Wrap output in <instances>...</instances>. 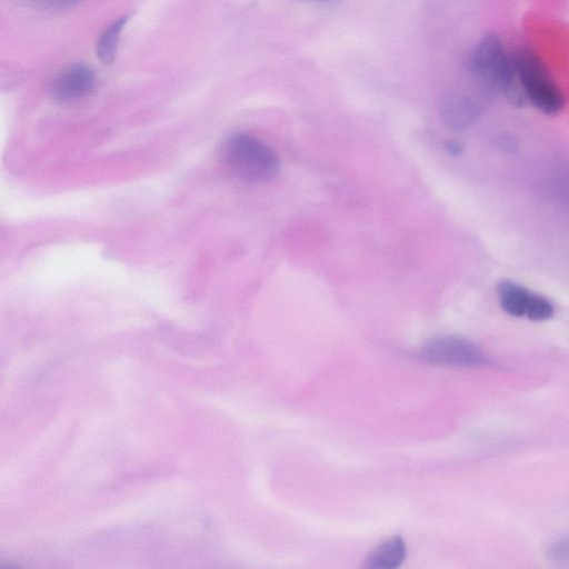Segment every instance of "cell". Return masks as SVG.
Returning <instances> with one entry per match:
<instances>
[{
    "label": "cell",
    "mask_w": 569,
    "mask_h": 569,
    "mask_svg": "<svg viewBox=\"0 0 569 569\" xmlns=\"http://www.w3.org/2000/svg\"><path fill=\"white\" fill-rule=\"evenodd\" d=\"M511 53L526 102L546 114L559 113L566 99L541 58L526 47Z\"/></svg>",
    "instance_id": "3957f363"
},
{
    "label": "cell",
    "mask_w": 569,
    "mask_h": 569,
    "mask_svg": "<svg viewBox=\"0 0 569 569\" xmlns=\"http://www.w3.org/2000/svg\"><path fill=\"white\" fill-rule=\"evenodd\" d=\"M96 86L93 69L84 63L64 68L53 80L51 93L59 102H71L87 97Z\"/></svg>",
    "instance_id": "8992f818"
},
{
    "label": "cell",
    "mask_w": 569,
    "mask_h": 569,
    "mask_svg": "<svg viewBox=\"0 0 569 569\" xmlns=\"http://www.w3.org/2000/svg\"><path fill=\"white\" fill-rule=\"evenodd\" d=\"M481 104L470 94L455 91L447 93L439 107L440 118L450 130H465L478 120Z\"/></svg>",
    "instance_id": "52a82bcc"
},
{
    "label": "cell",
    "mask_w": 569,
    "mask_h": 569,
    "mask_svg": "<svg viewBox=\"0 0 569 569\" xmlns=\"http://www.w3.org/2000/svg\"><path fill=\"white\" fill-rule=\"evenodd\" d=\"M549 555L557 561H569V539L561 540L552 545L549 549Z\"/></svg>",
    "instance_id": "30bf717a"
},
{
    "label": "cell",
    "mask_w": 569,
    "mask_h": 569,
    "mask_svg": "<svg viewBox=\"0 0 569 569\" xmlns=\"http://www.w3.org/2000/svg\"><path fill=\"white\" fill-rule=\"evenodd\" d=\"M447 151L452 156H458L462 152V144L457 140H450L446 143Z\"/></svg>",
    "instance_id": "8fae6325"
},
{
    "label": "cell",
    "mask_w": 569,
    "mask_h": 569,
    "mask_svg": "<svg viewBox=\"0 0 569 569\" xmlns=\"http://www.w3.org/2000/svg\"><path fill=\"white\" fill-rule=\"evenodd\" d=\"M426 362L438 366L478 367L487 363L483 351L471 340L442 335L427 341L418 353Z\"/></svg>",
    "instance_id": "277c9868"
},
{
    "label": "cell",
    "mask_w": 569,
    "mask_h": 569,
    "mask_svg": "<svg viewBox=\"0 0 569 569\" xmlns=\"http://www.w3.org/2000/svg\"><path fill=\"white\" fill-rule=\"evenodd\" d=\"M470 69L483 91H497L516 107L527 103L516 74L512 53L496 32H488L478 41L470 57Z\"/></svg>",
    "instance_id": "6da1fadb"
},
{
    "label": "cell",
    "mask_w": 569,
    "mask_h": 569,
    "mask_svg": "<svg viewBox=\"0 0 569 569\" xmlns=\"http://www.w3.org/2000/svg\"><path fill=\"white\" fill-rule=\"evenodd\" d=\"M128 21V17H121L109 24L97 41V56L104 63L113 61L120 40V34Z\"/></svg>",
    "instance_id": "9c48e42d"
},
{
    "label": "cell",
    "mask_w": 569,
    "mask_h": 569,
    "mask_svg": "<svg viewBox=\"0 0 569 569\" xmlns=\"http://www.w3.org/2000/svg\"><path fill=\"white\" fill-rule=\"evenodd\" d=\"M222 160L238 179L246 182H267L280 170L276 151L260 139L243 132L229 136L221 149Z\"/></svg>",
    "instance_id": "7a4b0ae2"
},
{
    "label": "cell",
    "mask_w": 569,
    "mask_h": 569,
    "mask_svg": "<svg viewBox=\"0 0 569 569\" xmlns=\"http://www.w3.org/2000/svg\"><path fill=\"white\" fill-rule=\"evenodd\" d=\"M407 547L402 538L395 536L377 546L366 558L367 569H393L406 559Z\"/></svg>",
    "instance_id": "ba28073f"
},
{
    "label": "cell",
    "mask_w": 569,
    "mask_h": 569,
    "mask_svg": "<svg viewBox=\"0 0 569 569\" xmlns=\"http://www.w3.org/2000/svg\"><path fill=\"white\" fill-rule=\"evenodd\" d=\"M497 297L503 311L513 317L545 321L555 313L553 305L546 297L512 280L497 284Z\"/></svg>",
    "instance_id": "5b68a950"
},
{
    "label": "cell",
    "mask_w": 569,
    "mask_h": 569,
    "mask_svg": "<svg viewBox=\"0 0 569 569\" xmlns=\"http://www.w3.org/2000/svg\"><path fill=\"white\" fill-rule=\"evenodd\" d=\"M562 182H565L563 193H565L566 198H567V199H569V180H568V179H566V180H565V181H562ZM568 201H569V200H568Z\"/></svg>",
    "instance_id": "7c38bea8"
}]
</instances>
